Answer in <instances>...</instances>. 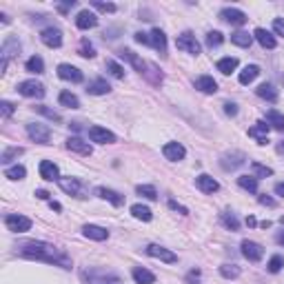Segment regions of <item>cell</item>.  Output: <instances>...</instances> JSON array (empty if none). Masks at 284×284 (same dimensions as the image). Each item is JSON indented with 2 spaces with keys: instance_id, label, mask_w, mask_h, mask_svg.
Segmentation results:
<instances>
[{
  "instance_id": "1",
  "label": "cell",
  "mask_w": 284,
  "mask_h": 284,
  "mask_svg": "<svg viewBox=\"0 0 284 284\" xmlns=\"http://www.w3.org/2000/svg\"><path fill=\"white\" fill-rule=\"evenodd\" d=\"M16 253L22 258L47 262V264H53V267L67 269V271L74 267V264H71V258L62 249H58V246H53L49 242H42V240H22V242L16 244Z\"/></svg>"
},
{
  "instance_id": "2",
  "label": "cell",
  "mask_w": 284,
  "mask_h": 284,
  "mask_svg": "<svg viewBox=\"0 0 284 284\" xmlns=\"http://www.w3.org/2000/svg\"><path fill=\"white\" fill-rule=\"evenodd\" d=\"M18 53H20V40L16 38V36H7V38L3 40V49H0V71H7L11 58H16Z\"/></svg>"
},
{
  "instance_id": "3",
  "label": "cell",
  "mask_w": 284,
  "mask_h": 284,
  "mask_svg": "<svg viewBox=\"0 0 284 284\" xmlns=\"http://www.w3.org/2000/svg\"><path fill=\"white\" fill-rule=\"evenodd\" d=\"M84 284H122V280L116 273H107L100 269H84L82 271Z\"/></svg>"
},
{
  "instance_id": "4",
  "label": "cell",
  "mask_w": 284,
  "mask_h": 284,
  "mask_svg": "<svg viewBox=\"0 0 284 284\" xmlns=\"http://www.w3.org/2000/svg\"><path fill=\"white\" fill-rule=\"evenodd\" d=\"M16 91L20 93V96H25V98H45L47 89H45V84H42V82H36V80H22V82H18Z\"/></svg>"
},
{
  "instance_id": "5",
  "label": "cell",
  "mask_w": 284,
  "mask_h": 284,
  "mask_svg": "<svg viewBox=\"0 0 284 284\" xmlns=\"http://www.w3.org/2000/svg\"><path fill=\"white\" fill-rule=\"evenodd\" d=\"M176 47L180 51H186V53H191V56H198L200 53V42L196 40V36L189 34V31H184V34H180L178 38H176Z\"/></svg>"
},
{
  "instance_id": "6",
  "label": "cell",
  "mask_w": 284,
  "mask_h": 284,
  "mask_svg": "<svg viewBox=\"0 0 284 284\" xmlns=\"http://www.w3.org/2000/svg\"><path fill=\"white\" fill-rule=\"evenodd\" d=\"M5 225L11 233H25L31 229V220H29L27 215H18V213H9L5 217Z\"/></svg>"
},
{
  "instance_id": "7",
  "label": "cell",
  "mask_w": 284,
  "mask_h": 284,
  "mask_svg": "<svg viewBox=\"0 0 284 284\" xmlns=\"http://www.w3.org/2000/svg\"><path fill=\"white\" fill-rule=\"evenodd\" d=\"M27 136L36 140L38 144H49L51 140V129L45 124H38V122H29L27 124Z\"/></svg>"
},
{
  "instance_id": "8",
  "label": "cell",
  "mask_w": 284,
  "mask_h": 284,
  "mask_svg": "<svg viewBox=\"0 0 284 284\" xmlns=\"http://www.w3.org/2000/svg\"><path fill=\"white\" fill-rule=\"evenodd\" d=\"M40 40H42V45L51 47V49H58V47H62V31L58 27H47L40 31Z\"/></svg>"
},
{
  "instance_id": "9",
  "label": "cell",
  "mask_w": 284,
  "mask_h": 284,
  "mask_svg": "<svg viewBox=\"0 0 284 284\" xmlns=\"http://www.w3.org/2000/svg\"><path fill=\"white\" fill-rule=\"evenodd\" d=\"M122 60H127V62H131L136 67V71H140L142 76H147L149 74V69H151V62H147V60H142L140 56H136L131 49H120V53H118Z\"/></svg>"
},
{
  "instance_id": "10",
  "label": "cell",
  "mask_w": 284,
  "mask_h": 284,
  "mask_svg": "<svg viewBox=\"0 0 284 284\" xmlns=\"http://www.w3.org/2000/svg\"><path fill=\"white\" fill-rule=\"evenodd\" d=\"M246 162V155L242 151H233V153H225L220 158V167L225 169V171H235L238 167H242Z\"/></svg>"
},
{
  "instance_id": "11",
  "label": "cell",
  "mask_w": 284,
  "mask_h": 284,
  "mask_svg": "<svg viewBox=\"0 0 284 284\" xmlns=\"http://www.w3.org/2000/svg\"><path fill=\"white\" fill-rule=\"evenodd\" d=\"M89 140L98 142V144H113L116 142V134L102 127H89Z\"/></svg>"
},
{
  "instance_id": "12",
  "label": "cell",
  "mask_w": 284,
  "mask_h": 284,
  "mask_svg": "<svg viewBox=\"0 0 284 284\" xmlns=\"http://www.w3.org/2000/svg\"><path fill=\"white\" fill-rule=\"evenodd\" d=\"M144 251H147V256L155 258V260H162V262H169V264L178 262V256H176V253L169 251V249H165V246H160V244H149Z\"/></svg>"
},
{
  "instance_id": "13",
  "label": "cell",
  "mask_w": 284,
  "mask_h": 284,
  "mask_svg": "<svg viewBox=\"0 0 284 284\" xmlns=\"http://www.w3.org/2000/svg\"><path fill=\"white\" fill-rule=\"evenodd\" d=\"M58 184H60V189H62L65 193H69V196H74V198H84V189H82V182L78 178H60L58 180Z\"/></svg>"
},
{
  "instance_id": "14",
  "label": "cell",
  "mask_w": 284,
  "mask_h": 284,
  "mask_svg": "<svg viewBox=\"0 0 284 284\" xmlns=\"http://www.w3.org/2000/svg\"><path fill=\"white\" fill-rule=\"evenodd\" d=\"M240 246H242V256L249 260V262H260V260H262V256H264L262 244L253 242V240H244Z\"/></svg>"
},
{
  "instance_id": "15",
  "label": "cell",
  "mask_w": 284,
  "mask_h": 284,
  "mask_svg": "<svg viewBox=\"0 0 284 284\" xmlns=\"http://www.w3.org/2000/svg\"><path fill=\"white\" fill-rule=\"evenodd\" d=\"M220 18L225 22H229V25H235V27H242L249 18H246L244 11H240V9H233V7H227V9H222L220 11Z\"/></svg>"
},
{
  "instance_id": "16",
  "label": "cell",
  "mask_w": 284,
  "mask_h": 284,
  "mask_svg": "<svg viewBox=\"0 0 284 284\" xmlns=\"http://www.w3.org/2000/svg\"><path fill=\"white\" fill-rule=\"evenodd\" d=\"M58 78H62V80H67V82H82V71L78 69V67H74V65H58Z\"/></svg>"
},
{
  "instance_id": "17",
  "label": "cell",
  "mask_w": 284,
  "mask_h": 284,
  "mask_svg": "<svg viewBox=\"0 0 284 284\" xmlns=\"http://www.w3.org/2000/svg\"><path fill=\"white\" fill-rule=\"evenodd\" d=\"M162 155L171 162H180L186 155V149L180 142H167L165 147H162Z\"/></svg>"
},
{
  "instance_id": "18",
  "label": "cell",
  "mask_w": 284,
  "mask_h": 284,
  "mask_svg": "<svg viewBox=\"0 0 284 284\" xmlns=\"http://www.w3.org/2000/svg\"><path fill=\"white\" fill-rule=\"evenodd\" d=\"M269 129H271V127L267 124V120H260V122H256L249 129V136L256 138L258 144H267L269 142V138H267L269 136Z\"/></svg>"
},
{
  "instance_id": "19",
  "label": "cell",
  "mask_w": 284,
  "mask_h": 284,
  "mask_svg": "<svg viewBox=\"0 0 284 284\" xmlns=\"http://www.w3.org/2000/svg\"><path fill=\"white\" fill-rule=\"evenodd\" d=\"M96 25H98V16H96L93 11L82 9L80 14L76 16V27L78 29H93Z\"/></svg>"
},
{
  "instance_id": "20",
  "label": "cell",
  "mask_w": 284,
  "mask_h": 284,
  "mask_svg": "<svg viewBox=\"0 0 284 284\" xmlns=\"http://www.w3.org/2000/svg\"><path fill=\"white\" fill-rule=\"evenodd\" d=\"M149 45L153 47L155 51H160L162 56L167 53V36L162 29H151V34H149Z\"/></svg>"
},
{
  "instance_id": "21",
  "label": "cell",
  "mask_w": 284,
  "mask_h": 284,
  "mask_svg": "<svg viewBox=\"0 0 284 284\" xmlns=\"http://www.w3.org/2000/svg\"><path fill=\"white\" fill-rule=\"evenodd\" d=\"M82 235L89 240H96V242H105V240L109 238V231L107 229H102L98 225H84L82 227Z\"/></svg>"
},
{
  "instance_id": "22",
  "label": "cell",
  "mask_w": 284,
  "mask_h": 284,
  "mask_svg": "<svg viewBox=\"0 0 284 284\" xmlns=\"http://www.w3.org/2000/svg\"><path fill=\"white\" fill-rule=\"evenodd\" d=\"M65 147H67L69 151H74V153H80V155H91V144L89 142H84L82 138H69L67 142H65Z\"/></svg>"
},
{
  "instance_id": "23",
  "label": "cell",
  "mask_w": 284,
  "mask_h": 284,
  "mask_svg": "<svg viewBox=\"0 0 284 284\" xmlns=\"http://www.w3.org/2000/svg\"><path fill=\"white\" fill-rule=\"evenodd\" d=\"M40 178L47 180V182H53V180H60L58 176V165L51 160H42L40 162Z\"/></svg>"
},
{
  "instance_id": "24",
  "label": "cell",
  "mask_w": 284,
  "mask_h": 284,
  "mask_svg": "<svg viewBox=\"0 0 284 284\" xmlns=\"http://www.w3.org/2000/svg\"><path fill=\"white\" fill-rule=\"evenodd\" d=\"M196 186H198V189H200L202 193H215L217 189H220L217 180H213L211 176H207V173H200V176L196 178Z\"/></svg>"
},
{
  "instance_id": "25",
  "label": "cell",
  "mask_w": 284,
  "mask_h": 284,
  "mask_svg": "<svg viewBox=\"0 0 284 284\" xmlns=\"http://www.w3.org/2000/svg\"><path fill=\"white\" fill-rule=\"evenodd\" d=\"M96 193L102 198V200H109L113 204V207H122L124 204V196H120L118 191H113V189H107V186H100V189H96Z\"/></svg>"
},
{
  "instance_id": "26",
  "label": "cell",
  "mask_w": 284,
  "mask_h": 284,
  "mask_svg": "<svg viewBox=\"0 0 284 284\" xmlns=\"http://www.w3.org/2000/svg\"><path fill=\"white\" fill-rule=\"evenodd\" d=\"M253 38H256V40L260 42V45L264 47V49H275V47H277L275 38L267 31V29H262V27H258L256 31H253Z\"/></svg>"
},
{
  "instance_id": "27",
  "label": "cell",
  "mask_w": 284,
  "mask_h": 284,
  "mask_svg": "<svg viewBox=\"0 0 284 284\" xmlns=\"http://www.w3.org/2000/svg\"><path fill=\"white\" fill-rule=\"evenodd\" d=\"M109 91H111V87H109V82L105 78H96V80L87 84V93H91V96H107Z\"/></svg>"
},
{
  "instance_id": "28",
  "label": "cell",
  "mask_w": 284,
  "mask_h": 284,
  "mask_svg": "<svg viewBox=\"0 0 284 284\" xmlns=\"http://www.w3.org/2000/svg\"><path fill=\"white\" fill-rule=\"evenodd\" d=\"M196 89L202 93H215L217 91V82L211 76H200L196 78Z\"/></svg>"
},
{
  "instance_id": "29",
  "label": "cell",
  "mask_w": 284,
  "mask_h": 284,
  "mask_svg": "<svg viewBox=\"0 0 284 284\" xmlns=\"http://www.w3.org/2000/svg\"><path fill=\"white\" fill-rule=\"evenodd\" d=\"M131 275H134L136 284H155V275L144 267H136L134 271H131Z\"/></svg>"
},
{
  "instance_id": "30",
  "label": "cell",
  "mask_w": 284,
  "mask_h": 284,
  "mask_svg": "<svg viewBox=\"0 0 284 284\" xmlns=\"http://www.w3.org/2000/svg\"><path fill=\"white\" fill-rule=\"evenodd\" d=\"M256 93L260 96L262 100H269V102H277V89L273 87L271 82H262L260 87L256 89Z\"/></svg>"
},
{
  "instance_id": "31",
  "label": "cell",
  "mask_w": 284,
  "mask_h": 284,
  "mask_svg": "<svg viewBox=\"0 0 284 284\" xmlns=\"http://www.w3.org/2000/svg\"><path fill=\"white\" fill-rule=\"evenodd\" d=\"M258 76H260V67L258 65H249V67H244L242 71H240L238 80H240V84H251Z\"/></svg>"
},
{
  "instance_id": "32",
  "label": "cell",
  "mask_w": 284,
  "mask_h": 284,
  "mask_svg": "<svg viewBox=\"0 0 284 284\" xmlns=\"http://www.w3.org/2000/svg\"><path fill=\"white\" fill-rule=\"evenodd\" d=\"M267 124L271 127V129L275 131H284V116L280 111H275V109H271V111H267Z\"/></svg>"
},
{
  "instance_id": "33",
  "label": "cell",
  "mask_w": 284,
  "mask_h": 284,
  "mask_svg": "<svg viewBox=\"0 0 284 284\" xmlns=\"http://www.w3.org/2000/svg\"><path fill=\"white\" fill-rule=\"evenodd\" d=\"M131 215H134L136 220H142V222H151V220H153L151 209L144 207V204H134V207H131Z\"/></svg>"
},
{
  "instance_id": "34",
  "label": "cell",
  "mask_w": 284,
  "mask_h": 284,
  "mask_svg": "<svg viewBox=\"0 0 284 284\" xmlns=\"http://www.w3.org/2000/svg\"><path fill=\"white\" fill-rule=\"evenodd\" d=\"M58 102L62 107H69V109H80V100H78V96H74L71 91H60Z\"/></svg>"
},
{
  "instance_id": "35",
  "label": "cell",
  "mask_w": 284,
  "mask_h": 284,
  "mask_svg": "<svg viewBox=\"0 0 284 284\" xmlns=\"http://www.w3.org/2000/svg\"><path fill=\"white\" fill-rule=\"evenodd\" d=\"M215 67H217V71H222L225 76H229L231 71L238 69V58H231V56H229V58H222V60H217Z\"/></svg>"
},
{
  "instance_id": "36",
  "label": "cell",
  "mask_w": 284,
  "mask_h": 284,
  "mask_svg": "<svg viewBox=\"0 0 284 284\" xmlns=\"http://www.w3.org/2000/svg\"><path fill=\"white\" fill-rule=\"evenodd\" d=\"M25 69L29 71V74H45V60H42L40 56H31L27 60Z\"/></svg>"
},
{
  "instance_id": "37",
  "label": "cell",
  "mask_w": 284,
  "mask_h": 284,
  "mask_svg": "<svg viewBox=\"0 0 284 284\" xmlns=\"http://www.w3.org/2000/svg\"><path fill=\"white\" fill-rule=\"evenodd\" d=\"M22 153H25L22 147H7L3 151V155H0V162H3V165H9L11 160H16L18 155H22Z\"/></svg>"
},
{
  "instance_id": "38",
  "label": "cell",
  "mask_w": 284,
  "mask_h": 284,
  "mask_svg": "<svg viewBox=\"0 0 284 284\" xmlns=\"http://www.w3.org/2000/svg\"><path fill=\"white\" fill-rule=\"evenodd\" d=\"M34 111H36V113H40V116H45V118H49L51 122H62V116H60L58 111H53V109L45 107V105H38V107H34Z\"/></svg>"
},
{
  "instance_id": "39",
  "label": "cell",
  "mask_w": 284,
  "mask_h": 284,
  "mask_svg": "<svg viewBox=\"0 0 284 284\" xmlns=\"http://www.w3.org/2000/svg\"><path fill=\"white\" fill-rule=\"evenodd\" d=\"M231 42L238 45V47H251L253 36L246 34V31H235V34H231Z\"/></svg>"
},
{
  "instance_id": "40",
  "label": "cell",
  "mask_w": 284,
  "mask_h": 284,
  "mask_svg": "<svg viewBox=\"0 0 284 284\" xmlns=\"http://www.w3.org/2000/svg\"><path fill=\"white\" fill-rule=\"evenodd\" d=\"M238 184L242 186L244 191H249V193H258V178H253V176H240Z\"/></svg>"
},
{
  "instance_id": "41",
  "label": "cell",
  "mask_w": 284,
  "mask_h": 284,
  "mask_svg": "<svg viewBox=\"0 0 284 284\" xmlns=\"http://www.w3.org/2000/svg\"><path fill=\"white\" fill-rule=\"evenodd\" d=\"M105 69L109 71V76H113L116 80H122V78H124V67H120L116 60H107V62H105Z\"/></svg>"
},
{
  "instance_id": "42",
  "label": "cell",
  "mask_w": 284,
  "mask_h": 284,
  "mask_svg": "<svg viewBox=\"0 0 284 284\" xmlns=\"http://www.w3.org/2000/svg\"><path fill=\"white\" fill-rule=\"evenodd\" d=\"M136 193L142 196V198H147V200H158V191H155V186H151V184H138Z\"/></svg>"
},
{
  "instance_id": "43",
  "label": "cell",
  "mask_w": 284,
  "mask_h": 284,
  "mask_svg": "<svg viewBox=\"0 0 284 284\" xmlns=\"http://www.w3.org/2000/svg\"><path fill=\"white\" fill-rule=\"evenodd\" d=\"M25 176H27V169L22 167V165H16V167L5 169V178H9V180H22Z\"/></svg>"
},
{
  "instance_id": "44",
  "label": "cell",
  "mask_w": 284,
  "mask_h": 284,
  "mask_svg": "<svg viewBox=\"0 0 284 284\" xmlns=\"http://www.w3.org/2000/svg\"><path fill=\"white\" fill-rule=\"evenodd\" d=\"M220 275L227 277V280H235V277H240V267L238 264H222Z\"/></svg>"
},
{
  "instance_id": "45",
  "label": "cell",
  "mask_w": 284,
  "mask_h": 284,
  "mask_svg": "<svg viewBox=\"0 0 284 284\" xmlns=\"http://www.w3.org/2000/svg\"><path fill=\"white\" fill-rule=\"evenodd\" d=\"M251 171H253V178H269V176H273V169L260 165V162H251Z\"/></svg>"
},
{
  "instance_id": "46",
  "label": "cell",
  "mask_w": 284,
  "mask_h": 284,
  "mask_svg": "<svg viewBox=\"0 0 284 284\" xmlns=\"http://www.w3.org/2000/svg\"><path fill=\"white\" fill-rule=\"evenodd\" d=\"M222 225H225L227 229H231V231H240L238 217H235L233 213H229V211H225V213H222Z\"/></svg>"
},
{
  "instance_id": "47",
  "label": "cell",
  "mask_w": 284,
  "mask_h": 284,
  "mask_svg": "<svg viewBox=\"0 0 284 284\" xmlns=\"http://www.w3.org/2000/svg\"><path fill=\"white\" fill-rule=\"evenodd\" d=\"M222 42H225V36L220 31H209L207 34V47L209 49H213V47H220Z\"/></svg>"
},
{
  "instance_id": "48",
  "label": "cell",
  "mask_w": 284,
  "mask_h": 284,
  "mask_svg": "<svg viewBox=\"0 0 284 284\" xmlns=\"http://www.w3.org/2000/svg\"><path fill=\"white\" fill-rule=\"evenodd\" d=\"M282 267H284V258L282 256H273L269 260V264H267V271L269 273H280Z\"/></svg>"
},
{
  "instance_id": "49",
  "label": "cell",
  "mask_w": 284,
  "mask_h": 284,
  "mask_svg": "<svg viewBox=\"0 0 284 284\" xmlns=\"http://www.w3.org/2000/svg\"><path fill=\"white\" fill-rule=\"evenodd\" d=\"M91 7H93V9H98V11H102V14H113V11L118 9L113 3H98V0H93Z\"/></svg>"
},
{
  "instance_id": "50",
  "label": "cell",
  "mask_w": 284,
  "mask_h": 284,
  "mask_svg": "<svg viewBox=\"0 0 284 284\" xmlns=\"http://www.w3.org/2000/svg\"><path fill=\"white\" fill-rule=\"evenodd\" d=\"M78 53H80V56L82 58H96V49H93V47L91 45H89V42L87 40H82V47H80V51H78Z\"/></svg>"
},
{
  "instance_id": "51",
  "label": "cell",
  "mask_w": 284,
  "mask_h": 284,
  "mask_svg": "<svg viewBox=\"0 0 284 284\" xmlns=\"http://www.w3.org/2000/svg\"><path fill=\"white\" fill-rule=\"evenodd\" d=\"M14 105H11V102H7V100H3L0 102V113H3V118H11L14 116Z\"/></svg>"
},
{
  "instance_id": "52",
  "label": "cell",
  "mask_w": 284,
  "mask_h": 284,
  "mask_svg": "<svg viewBox=\"0 0 284 284\" xmlns=\"http://www.w3.org/2000/svg\"><path fill=\"white\" fill-rule=\"evenodd\" d=\"M169 209L178 211V213H182V215H189V209H186V207H182V204H178L176 200H169Z\"/></svg>"
},
{
  "instance_id": "53",
  "label": "cell",
  "mask_w": 284,
  "mask_h": 284,
  "mask_svg": "<svg viewBox=\"0 0 284 284\" xmlns=\"http://www.w3.org/2000/svg\"><path fill=\"white\" fill-rule=\"evenodd\" d=\"M258 202L262 204V207H271V209H273L275 204H277V202L273 200V198H269V196H267V193H264V196H260V198H258Z\"/></svg>"
},
{
  "instance_id": "54",
  "label": "cell",
  "mask_w": 284,
  "mask_h": 284,
  "mask_svg": "<svg viewBox=\"0 0 284 284\" xmlns=\"http://www.w3.org/2000/svg\"><path fill=\"white\" fill-rule=\"evenodd\" d=\"M273 31L284 38V20H282V18H275V20H273Z\"/></svg>"
},
{
  "instance_id": "55",
  "label": "cell",
  "mask_w": 284,
  "mask_h": 284,
  "mask_svg": "<svg viewBox=\"0 0 284 284\" xmlns=\"http://www.w3.org/2000/svg\"><path fill=\"white\" fill-rule=\"evenodd\" d=\"M225 113L227 116H238V105L235 102H225Z\"/></svg>"
},
{
  "instance_id": "56",
  "label": "cell",
  "mask_w": 284,
  "mask_h": 284,
  "mask_svg": "<svg viewBox=\"0 0 284 284\" xmlns=\"http://www.w3.org/2000/svg\"><path fill=\"white\" fill-rule=\"evenodd\" d=\"M76 7V0H69V3H62V5H58V11H60V14H67V11L69 9H74Z\"/></svg>"
},
{
  "instance_id": "57",
  "label": "cell",
  "mask_w": 284,
  "mask_h": 284,
  "mask_svg": "<svg viewBox=\"0 0 284 284\" xmlns=\"http://www.w3.org/2000/svg\"><path fill=\"white\" fill-rule=\"evenodd\" d=\"M134 40L138 42V45H149V34H142V31H138L134 36Z\"/></svg>"
},
{
  "instance_id": "58",
  "label": "cell",
  "mask_w": 284,
  "mask_h": 284,
  "mask_svg": "<svg viewBox=\"0 0 284 284\" xmlns=\"http://www.w3.org/2000/svg\"><path fill=\"white\" fill-rule=\"evenodd\" d=\"M198 280H200V271H198V269H193L191 273L186 275V282H189V284H198Z\"/></svg>"
},
{
  "instance_id": "59",
  "label": "cell",
  "mask_w": 284,
  "mask_h": 284,
  "mask_svg": "<svg viewBox=\"0 0 284 284\" xmlns=\"http://www.w3.org/2000/svg\"><path fill=\"white\" fill-rule=\"evenodd\" d=\"M36 196H38L40 200H49V193H47L45 189H38V191H36Z\"/></svg>"
},
{
  "instance_id": "60",
  "label": "cell",
  "mask_w": 284,
  "mask_h": 284,
  "mask_svg": "<svg viewBox=\"0 0 284 284\" xmlns=\"http://www.w3.org/2000/svg\"><path fill=\"white\" fill-rule=\"evenodd\" d=\"M275 193L284 198V182H277V184H275Z\"/></svg>"
},
{
  "instance_id": "61",
  "label": "cell",
  "mask_w": 284,
  "mask_h": 284,
  "mask_svg": "<svg viewBox=\"0 0 284 284\" xmlns=\"http://www.w3.org/2000/svg\"><path fill=\"white\" fill-rule=\"evenodd\" d=\"M246 225H249V227H256V225H258V222H256V217L249 215V217H246Z\"/></svg>"
},
{
  "instance_id": "62",
  "label": "cell",
  "mask_w": 284,
  "mask_h": 284,
  "mask_svg": "<svg viewBox=\"0 0 284 284\" xmlns=\"http://www.w3.org/2000/svg\"><path fill=\"white\" fill-rule=\"evenodd\" d=\"M49 207H51L53 211H62V207H60V204H58V202H53V200L49 202Z\"/></svg>"
},
{
  "instance_id": "63",
  "label": "cell",
  "mask_w": 284,
  "mask_h": 284,
  "mask_svg": "<svg viewBox=\"0 0 284 284\" xmlns=\"http://www.w3.org/2000/svg\"><path fill=\"white\" fill-rule=\"evenodd\" d=\"M0 18H3L5 25H9V16H7V14H0Z\"/></svg>"
},
{
  "instance_id": "64",
  "label": "cell",
  "mask_w": 284,
  "mask_h": 284,
  "mask_svg": "<svg viewBox=\"0 0 284 284\" xmlns=\"http://www.w3.org/2000/svg\"><path fill=\"white\" fill-rule=\"evenodd\" d=\"M277 242H280V244H284V233H280V235H277Z\"/></svg>"
}]
</instances>
